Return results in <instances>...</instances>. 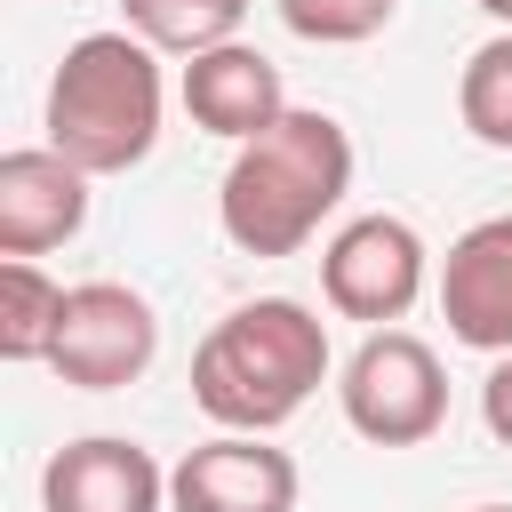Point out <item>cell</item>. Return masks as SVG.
Returning <instances> with one entry per match:
<instances>
[{"label": "cell", "instance_id": "17", "mask_svg": "<svg viewBox=\"0 0 512 512\" xmlns=\"http://www.w3.org/2000/svg\"><path fill=\"white\" fill-rule=\"evenodd\" d=\"M488 16H496V32H512V0H480Z\"/></svg>", "mask_w": 512, "mask_h": 512}, {"label": "cell", "instance_id": "4", "mask_svg": "<svg viewBox=\"0 0 512 512\" xmlns=\"http://www.w3.org/2000/svg\"><path fill=\"white\" fill-rule=\"evenodd\" d=\"M336 408L368 448H424L448 424V368L408 328H368L336 368Z\"/></svg>", "mask_w": 512, "mask_h": 512}, {"label": "cell", "instance_id": "11", "mask_svg": "<svg viewBox=\"0 0 512 512\" xmlns=\"http://www.w3.org/2000/svg\"><path fill=\"white\" fill-rule=\"evenodd\" d=\"M176 96H184V120L224 136V144H248L264 136L280 112H288V88H280V64L248 40H224V48H200L184 56L176 72Z\"/></svg>", "mask_w": 512, "mask_h": 512}, {"label": "cell", "instance_id": "3", "mask_svg": "<svg viewBox=\"0 0 512 512\" xmlns=\"http://www.w3.org/2000/svg\"><path fill=\"white\" fill-rule=\"evenodd\" d=\"M160 112H168V80H160V48L144 32H80L48 80V144L88 168V176H128L152 160L160 144Z\"/></svg>", "mask_w": 512, "mask_h": 512}, {"label": "cell", "instance_id": "13", "mask_svg": "<svg viewBox=\"0 0 512 512\" xmlns=\"http://www.w3.org/2000/svg\"><path fill=\"white\" fill-rule=\"evenodd\" d=\"M120 8H128V32H144L176 64L240 40V24H248V0H120Z\"/></svg>", "mask_w": 512, "mask_h": 512}, {"label": "cell", "instance_id": "9", "mask_svg": "<svg viewBox=\"0 0 512 512\" xmlns=\"http://www.w3.org/2000/svg\"><path fill=\"white\" fill-rule=\"evenodd\" d=\"M40 512H168V472L144 440L88 432L40 464Z\"/></svg>", "mask_w": 512, "mask_h": 512}, {"label": "cell", "instance_id": "1", "mask_svg": "<svg viewBox=\"0 0 512 512\" xmlns=\"http://www.w3.org/2000/svg\"><path fill=\"white\" fill-rule=\"evenodd\" d=\"M352 192V136L320 104H288L264 136L232 144L216 184V224L240 256H296Z\"/></svg>", "mask_w": 512, "mask_h": 512}, {"label": "cell", "instance_id": "8", "mask_svg": "<svg viewBox=\"0 0 512 512\" xmlns=\"http://www.w3.org/2000/svg\"><path fill=\"white\" fill-rule=\"evenodd\" d=\"M440 320L464 352H512V216H480L440 256Z\"/></svg>", "mask_w": 512, "mask_h": 512}, {"label": "cell", "instance_id": "14", "mask_svg": "<svg viewBox=\"0 0 512 512\" xmlns=\"http://www.w3.org/2000/svg\"><path fill=\"white\" fill-rule=\"evenodd\" d=\"M456 120H464L472 144L512 152V32H496V40H480L464 56V72H456Z\"/></svg>", "mask_w": 512, "mask_h": 512}, {"label": "cell", "instance_id": "10", "mask_svg": "<svg viewBox=\"0 0 512 512\" xmlns=\"http://www.w3.org/2000/svg\"><path fill=\"white\" fill-rule=\"evenodd\" d=\"M88 168H72L56 144L0 152V256H48L88 224Z\"/></svg>", "mask_w": 512, "mask_h": 512}, {"label": "cell", "instance_id": "16", "mask_svg": "<svg viewBox=\"0 0 512 512\" xmlns=\"http://www.w3.org/2000/svg\"><path fill=\"white\" fill-rule=\"evenodd\" d=\"M480 424H488V440L512 448V352H496V368L480 376Z\"/></svg>", "mask_w": 512, "mask_h": 512}, {"label": "cell", "instance_id": "6", "mask_svg": "<svg viewBox=\"0 0 512 512\" xmlns=\"http://www.w3.org/2000/svg\"><path fill=\"white\" fill-rule=\"evenodd\" d=\"M152 360H160V312H152L144 288H128V280H80L64 296V328H56V352H48L56 384H72V392H120Z\"/></svg>", "mask_w": 512, "mask_h": 512}, {"label": "cell", "instance_id": "7", "mask_svg": "<svg viewBox=\"0 0 512 512\" xmlns=\"http://www.w3.org/2000/svg\"><path fill=\"white\" fill-rule=\"evenodd\" d=\"M296 456L272 448V432H216L176 456L168 512H296Z\"/></svg>", "mask_w": 512, "mask_h": 512}, {"label": "cell", "instance_id": "12", "mask_svg": "<svg viewBox=\"0 0 512 512\" xmlns=\"http://www.w3.org/2000/svg\"><path fill=\"white\" fill-rule=\"evenodd\" d=\"M64 280H48L32 256H0V360L16 368H48L56 352V328H64Z\"/></svg>", "mask_w": 512, "mask_h": 512}, {"label": "cell", "instance_id": "15", "mask_svg": "<svg viewBox=\"0 0 512 512\" xmlns=\"http://www.w3.org/2000/svg\"><path fill=\"white\" fill-rule=\"evenodd\" d=\"M400 0H280V24L312 48H360L392 24Z\"/></svg>", "mask_w": 512, "mask_h": 512}, {"label": "cell", "instance_id": "5", "mask_svg": "<svg viewBox=\"0 0 512 512\" xmlns=\"http://www.w3.org/2000/svg\"><path fill=\"white\" fill-rule=\"evenodd\" d=\"M432 288V248L408 216H352L328 232L320 248V296L328 312L360 320V328H392L416 312V296Z\"/></svg>", "mask_w": 512, "mask_h": 512}, {"label": "cell", "instance_id": "2", "mask_svg": "<svg viewBox=\"0 0 512 512\" xmlns=\"http://www.w3.org/2000/svg\"><path fill=\"white\" fill-rule=\"evenodd\" d=\"M328 320L296 296H248L232 304L200 352H192V408L216 432H280L320 384H328Z\"/></svg>", "mask_w": 512, "mask_h": 512}, {"label": "cell", "instance_id": "18", "mask_svg": "<svg viewBox=\"0 0 512 512\" xmlns=\"http://www.w3.org/2000/svg\"><path fill=\"white\" fill-rule=\"evenodd\" d=\"M472 512H512V504H472Z\"/></svg>", "mask_w": 512, "mask_h": 512}]
</instances>
